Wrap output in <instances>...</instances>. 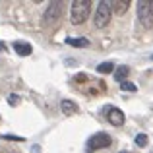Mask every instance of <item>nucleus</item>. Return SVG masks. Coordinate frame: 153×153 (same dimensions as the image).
<instances>
[{
    "label": "nucleus",
    "mask_w": 153,
    "mask_h": 153,
    "mask_svg": "<svg viewBox=\"0 0 153 153\" xmlns=\"http://www.w3.org/2000/svg\"><path fill=\"white\" fill-rule=\"evenodd\" d=\"M91 14V2L89 0H74L70 8V19L74 25H82Z\"/></svg>",
    "instance_id": "1"
},
{
    "label": "nucleus",
    "mask_w": 153,
    "mask_h": 153,
    "mask_svg": "<svg viewBox=\"0 0 153 153\" xmlns=\"http://www.w3.org/2000/svg\"><path fill=\"white\" fill-rule=\"evenodd\" d=\"M111 16H112L111 2H107V0H101V2H97V10H95V18H93L95 27H99V29L107 27L108 22H111Z\"/></svg>",
    "instance_id": "2"
},
{
    "label": "nucleus",
    "mask_w": 153,
    "mask_h": 153,
    "mask_svg": "<svg viewBox=\"0 0 153 153\" xmlns=\"http://www.w3.org/2000/svg\"><path fill=\"white\" fill-rule=\"evenodd\" d=\"M62 4L60 2H51L49 8H47L45 16H43V25H54L60 18H62Z\"/></svg>",
    "instance_id": "3"
},
{
    "label": "nucleus",
    "mask_w": 153,
    "mask_h": 153,
    "mask_svg": "<svg viewBox=\"0 0 153 153\" xmlns=\"http://www.w3.org/2000/svg\"><path fill=\"white\" fill-rule=\"evenodd\" d=\"M138 19L143 27H151L153 23V14H151V8H149V2L147 0H142L138 2Z\"/></svg>",
    "instance_id": "4"
},
{
    "label": "nucleus",
    "mask_w": 153,
    "mask_h": 153,
    "mask_svg": "<svg viewBox=\"0 0 153 153\" xmlns=\"http://www.w3.org/2000/svg\"><path fill=\"white\" fill-rule=\"evenodd\" d=\"M111 136L108 134H105V132H99V134H95V136H91L89 138V142H87V147H89L91 151H95V149H103V147H108L111 146Z\"/></svg>",
    "instance_id": "5"
},
{
    "label": "nucleus",
    "mask_w": 153,
    "mask_h": 153,
    "mask_svg": "<svg viewBox=\"0 0 153 153\" xmlns=\"http://www.w3.org/2000/svg\"><path fill=\"white\" fill-rule=\"evenodd\" d=\"M107 120L112 126H122L124 124V112L116 107H108L107 108Z\"/></svg>",
    "instance_id": "6"
},
{
    "label": "nucleus",
    "mask_w": 153,
    "mask_h": 153,
    "mask_svg": "<svg viewBox=\"0 0 153 153\" xmlns=\"http://www.w3.org/2000/svg\"><path fill=\"white\" fill-rule=\"evenodd\" d=\"M128 8H130V0H112V2H111V10L114 12V14L122 16Z\"/></svg>",
    "instance_id": "7"
},
{
    "label": "nucleus",
    "mask_w": 153,
    "mask_h": 153,
    "mask_svg": "<svg viewBox=\"0 0 153 153\" xmlns=\"http://www.w3.org/2000/svg\"><path fill=\"white\" fill-rule=\"evenodd\" d=\"M14 51L18 52L19 56H29V54H31V51H33V47H31L29 43L18 41V43H14Z\"/></svg>",
    "instance_id": "8"
},
{
    "label": "nucleus",
    "mask_w": 153,
    "mask_h": 153,
    "mask_svg": "<svg viewBox=\"0 0 153 153\" xmlns=\"http://www.w3.org/2000/svg\"><path fill=\"white\" fill-rule=\"evenodd\" d=\"M60 108H62V112H64L66 116L76 114V112H78V107H76V103L70 101V99H64V101L60 103Z\"/></svg>",
    "instance_id": "9"
},
{
    "label": "nucleus",
    "mask_w": 153,
    "mask_h": 153,
    "mask_svg": "<svg viewBox=\"0 0 153 153\" xmlns=\"http://www.w3.org/2000/svg\"><path fill=\"white\" fill-rule=\"evenodd\" d=\"M66 43L70 47H76V49H83V47L89 45V39H85V37H68Z\"/></svg>",
    "instance_id": "10"
},
{
    "label": "nucleus",
    "mask_w": 153,
    "mask_h": 153,
    "mask_svg": "<svg viewBox=\"0 0 153 153\" xmlns=\"http://www.w3.org/2000/svg\"><path fill=\"white\" fill-rule=\"evenodd\" d=\"M128 74H130V68H128V66H118V68L114 70V79L122 83L124 79L128 78Z\"/></svg>",
    "instance_id": "11"
},
{
    "label": "nucleus",
    "mask_w": 153,
    "mask_h": 153,
    "mask_svg": "<svg viewBox=\"0 0 153 153\" xmlns=\"http://www.w3.org/2000/svg\"><path fill=\"white\" fill-rule=\"evenodd\" d=\"M112 70H114V64H112V62H103V64H99V66H97L99 74H111Z\"/></svg>",
    "instance_id": "12"
},
{
    "label": "nucleus",
    "mask_w": 153,
    "mask_h": 153,
    "mask_svg": "<svg viewBox=\"0 0 153 153\" xmlns=\"http://www.w3.org/2000/svg\"><path fill=\"white\" fill-rule=\"evenodd\" d=\"M147 142H149V140H147L146 134H138V136H136V146H138V147H146Z\"/></svg>",
    "instance_id": "13"
},
{
    "label": "nucleus",
    "mask_w": 153,
    "mask_h": 153,
    "mask_svg": "<svg viewBox=\"0 0 153 153\" xmlns=\"http://www.w3.org/2000/svg\"><path fill=\"white\" fill-rule=\"evenodd\" d=\"M120 89H124V91H138V85L136 83H132V82H122L120 83Z\"/></svg>",
    "instance_id": "14"
},
{
    "label": "nucleus",
    "mask_w": 153,
    "mask_h": 153,
    "mask_svg": "<svg viewBox=\"0 0 153 153\" xmlns=\"http://www.w3.org/2000/svg\"><path fill=\"white\" fill-rule=\"evenodd\" d=\"M19 101H22V99H19V95H16V93H10V95H8V103H10L12 107L19 105Z\"/></svg>",
    "instance_id": "15"
},
{
    "label": "nucleus",
    "mask_w": 153,
    "mask_h": 153,
    "mask_svg": "<svg viewBox=\"0 0 153 153\" xmlns=\"http://www.w3.org/2000/svg\"><path fill=\"white\" fill-rule=\"evenodd\" d=\"M2 138L4 140H14V142H25V138H22V136H14V134H4Z\"/></svg>",
    "instance_id": "16"
},
{
    "label": "nucleus",
    "mask_w": 153,
    "mask_h": 153,
    "mask_svg": "<svg viewBox=\"0 0 153 153\" xmlns=\"http://www.w3.org/2000/svg\"><path fill=\"white\" fill-rule=\"evenodd\" d=\"M31 153H41V147H39V146H33V147H31Z\"/></svg>",
    "instance_id": "17"
},
{
    "label": "nucleus",
    "mask_w": 153,
    "mask_h": 153,
    "mask_svg": "<svg viewBox=\"0 0 153 153\" xmlns=\"http://www.w3.org/2000/svg\"><path fill=\"white\" fill-rule=\"evenodd\" d=\"M149 8H151V14H153V2H149Z\"/></svg>",
    "instance_id": "18"
},
{
    "label": "nucleus",
    "mask_w": 153,
    "mask_h": 153,
    "mask_svg": "<svg viewBox=\"0 0 153 153\" xmlns=\"http://www.w3.org/2000/svg\"><path fill=\"white\" fill-rule=\"evenodd\" d=\"M118 153H130V151H118Z\"/></svg>",
    "instance_id": "19"
},
{
    "label": "nucleus",
    "mask_w": 153,
    "mask_h": 153,
    "mask_svg": "<svg viewBox=\"0 0 153 153\" xmlns=\"http://www.w3.org/2000/svg\"><path fill=\"white\" fill-rule=\"evenodd\" d=\"M151 60H153V54H151Z\"/></svg>",
    "instance_id": "20"
}]
</instances>
